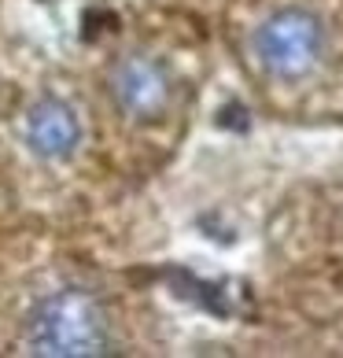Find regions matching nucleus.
Instances as JSON below:
<instances>
[{
  "label": "nucleus",
  "mask_w": 343,
  "mask_h": 358,
  "mask_svg": "<svg viewBox=\"0 0 343 358\" xmlns=\"http://www.w3.org/2000/svg\"><path fill=\"white\" fill-rule=\"evenodd\" d=\"M111 336L103 325V314L96 299L82 288H67L48 296L34 310L26 325V351L30 355H48V358H92L108 355Z\"/></svg>",
  "instance_id": "nucleus-1"
},
{
  "label": "nucleus",
  "mask_w": 343,
  "mask_h": 358,
  "mask_svg": "<svg viewBox=\"0 0 343 358\" xmlns=\"http://www.w3.org/2000/svg\"><path fill=\"white\" fill-rule=\"evenodd\" d=\"M321 52V26L307 11H281L255 34V56L281 78H295L314 67Z\"/></svg>",
  "instance_id": "nucleus-2"
},
{
  "label": "nucleus",
  "mask_w": 343,
  "mask_h": 358,
  "mask_svg": "<svg viewBox=\"0 0 343 358\" xmlns=\"http://www.w3.org/2000/svg\"><path fill=\"white\" fill-rule=\"evenodd\" d=\"M115 96L126 111H133L140 118H152V115H159L170 100V78L155 59L129 56L126 63H118V71H115Z\"/></svg>",
  "instance_id": "nucleus-3"
},
{
  "label": "nucleus",
  "mask_w": 343,
  "mask_h": 358,
  "mask_svg": "<svg viewBox=\"0 0 343 358\" xmlns=\"http://www.w3.org/2000/svg\"><path fill=\"white\" fill-rule=\"evenodd\" d=\"M26 137H30L34 152L45 159H63L74 152L78 144V118L71 115L67 103L59 100H41L30 111V122H26Z\"/></svg>",
  "instance_id": "nucleus-4"
}]
</instances>
